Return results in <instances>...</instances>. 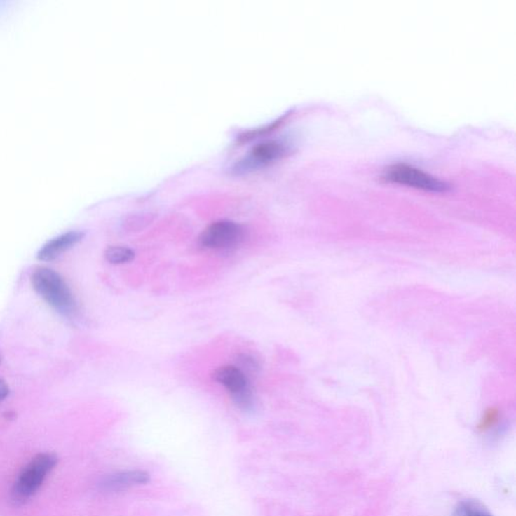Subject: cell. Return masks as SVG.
<instances>
[{"label":"cell","mask_w":516,"mask_h":516,"mask_svg":"<svg viewBox=\"0 0 516 516\" xmlns=\"http://www.w3.org/2000/svg\"><path fill=\"white\" fill-rule=\"evenodd\" d=\"M36 292L52 306L63 314H72L76 303L72 292L61 276L53 269L41 267L32 276Z\"/></svg>","instance_id":"cell-1"},{"label":"cell","mask_w":516,"mask_h":516,"mask_svg":"<svg viewBox=\"0 0 516 516\" xmlns=\"http://www.w3.org/2000/svg\"><path fill=\"white\" fill-rule=\"evenodd\" d=\"M57 457L53 453H41L32 458L20 472L13 485L11 498L15 503H24L38 491L48 474L56 467Z\"/></svg>","instance_id":"cell-2"},{"label":"cell","mask_w":516,"mask_h":516,"mask_svg":"<svg viewBox=\"0 0 516 516\" xmlns=\"http://www.w3.org/2000/svg\"><path fill=\"white\" fill-rule=\"evenodd\" d=\"M382 179L387 183L409 186L425 192L444 193L450 185L428 172L407 163H395L384 170Z\"/></svg>","instance_id":"cell-3"},{"label":"cell","mask_w":516,"mask_h":516,"mask_svg":"<svg viewBox=\"0 0 516 516\" xmlns=\"http://www.w3.org/2000/svg\"><path fill=\"white\" fill-rule=\"evenodd\" d=\"M212 377L219 384L225 387L237 407L248 411L254 405L252 389L247 375L237 366H221L214 371Z\"/></svg>","instance_id":"cell-4"},{"label":"cell","mask_w":516,"mask_h":516,"mask_svg":"<svg viewBox=\"0 0 516 516\" xmlns=\"http://www.w3.org/2000/svg\"><path fill=\"white\" fill-rule=\"evenodd\" d=\"M243 227L233 221L212 223L199 237V243L206 250H227L239 245L244 238Z\"/></svg>","instance_id":"cell-5"},{"label":"cell","mask_w":516,"mask_h":516,"mask_svg":"<svg viewBox=\"0 0 516 516\" xmlns=\"http://www.w3.org/2000/svg\"><path fill=\"white\" fill-rule=\"evenodd\" d=\"M287 153V147L282 142H266L253 147L245 158L237 161L232 168V174L236 176L250 174L253 170L262 169L273 161L283 158Z\"/></svg>","instance_id":"cell-6"},{"label":"cell","mask_w":516,"mask_h":516,"mask_svg":"<svg viewBox=\"0 0 516 516\" xmlns=\"http://www.w3.org/2000/svg\"><path fill=\"white\" fill-rule=\"evenodd\" d=\"M149 481V475L144 471H123L110 474L101 480V489L105 491H121L133 486L144 485Z\"/></svg>","instance_id":"cell-7"},{"label":"cell","mask_w":516,"mask_h":516,"mask_svg":"<svg viewBox=\"0 0 516 516\" xmlns=\"http://www.w3.org/2000/svg\"><path fill=\"white\" fill-rule=\"evenodd\" d=\"M84 234L79 231H71L68 233L60 235L56 238L48 242L39 252V258L43 262H50L56 259L63 252L73 247L75 244L83 238Z\"/></svg>","instance_id":"cell-8"},{"label":"cell","mask_w":516,"mask_h":516,"mask_svg":"<svg viewBox=\"0 0 516 516\" xmlns=\"http://www.w3.org/2000/svg\"><path fill=\"white\" fill-rule=\"evenodd\" d=\"M135 257V251L124 246H111L105 251V258L113 264H126Z\"/></svg>","instance_id":"cell-9"},{"label":"cell","mask_w":516,"mask_h":516,"mask_svg":"<svg viewBox=\"0 0 516 516\" xmlns=\"http://www.w3.org/2000/svg\"><path fill=\"white\" fill-rule=\"evenodd\" d=\"M455 516H494L481 504L472 500L462 501L456 508Z\"/></svg>","instance_id":"cell-10"},{"label":"cell","mask_w":516,"mask_h":516,"mask_svg":"<svg viewBox=\"0 0 516 516\" xmlns=\"http://www.w3.org/2000/svg\"><path fill=\"white\" fill-rule=\"evenodd\" d=\"M499 421V412L497 409H490L484 414L482 419H481L480 423L478 426V430L480 432L485 433L487 430H491L497 425Z\"/></svg>","instance_id":"cell-11"},{"label":"cell","mask_w":516,"mask_h":516,"mask_svg":"<svg viewBox=\"0 0 516 516\" xmlns=\"http://www.w3.org/2000/svg\"><path fill=\"white\" fill-rule=\"evenodd\" d=\"M239 365L237 367L243 371L246 375L247 372H257L259 368L257 359L248 354H242L238 357Z\"/></svg>","instance_id":"cell-12"},{"label":"cell","mask_w":516,"mask_h":516,"mask_svg":"<svg viewBox=\"0 0 516 516\" xmlns=\"http://www.w3.org/2000/svg\"><path fill=\"white\" fill-rule=\"evenodd\" d=\"M9 388L4 380L0 379V402L8 395Z\"/></svg>","instance_id":"cell-13"},{"label":"cell","mask_w":516,"mask_h":516,"mask_svg":"<svg viewBox=\"0 0 516 516\" xmlns=\"http://www.w3.org/2000/svg\"><path fill=\"white\" fill-rule=\"evenodd\" d=\"M0 360H1V357H0Z\"/></svg>","instance_id":"cell-14"}]
</instances>
